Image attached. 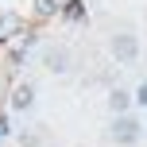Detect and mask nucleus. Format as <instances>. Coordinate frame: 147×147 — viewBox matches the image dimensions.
Wrapping results in <instances>:
<instances>
[{
  "instance_id": "nucleus-7",
  "label": "nucleus",
  "mask_w": 147,
  "mask_h": 147,
  "mask_svg": "<svg viewBox=\"0 0 147 147\" xmlns=\"http://www.w3.org/2000/svg\"><path fill=\"white\" fill-rule=\"evenodd\" d=\"M136 105H147V81H143L140 89H136Z\"/></svg>"
},
{
  "instance_id": "nucleus-3",
  "label": "nucleus",
  "mask_w": 147,
  "mask_h": 147,
  "mask_svg": "<svg viewBox=\"0 0 147 147\" xmlns=\"http://www.w3.org/2000/svg\"><path fill=\"white\" fill-rule=\"evenodd\" d=\"M132 101H136V97H132V93H124V89H112V93H109V109L116 112V116H124Z\"/></svg>"
},
{
  "instance_id": "nucleus-1",
  "label": "nucleus",
  "mask_w": 147,
  "mask_h": 147,
  "mask_svg": "<svg viewBox=\"0 0 147 147\" xmlns=\"http://www.w3.org/2000/svg\"><path fill=\"white\" fill-rule=\"evenodd\" d=\"M112 140L124 143V147H132L136 140H140V120L128 116V112H124V116H116V120H112Z\"/></svg>"
},
{
  "instance_id": "nucleus-4",
  "label": "nucleus",
  "mask_w": 147,
  "mask_h": 147,
  "mask_svg": "<svg viewBox=\"0 0 147 147\" xmlns=\"http://www.w3.org/2000/svg\"><path fill=\"white\" fill-rule=\"evenodd\" d=\"M31 101H35V89L31 85H20L12 93V109H31Z\"/></svg>"
},
{
  "instance_id": "nucleus-6",
  "label": "nucleus",
  "mask_w": 147,
  "mask_h": 147,
  "mask_svg": "<svg viewBox=\"0 0 147 147\" xmlns=\"http://www.w3.org/2000/svg\"><path fill=\"white\" fill-rule=\"evenodd\" d=\"M51 12H58V0H39V16H51Z\"/></svg>"
},
{
  "instance_id": "nucleus-2",
  "label": "nucleus",
  "mask_w": 147,
  "mask_h": 147,
  "mask_svg": "<svg viewBox=\"0 0 147 147\" xmlns=\"http://www.w3.org/2000/svg\"><path fill=\"white\" fill-rule=\"evenodd\" d=\"M112 54H116L120 62H136V54H140L136 35H116V39H112Z\"/></svg>"
},
{
  "instance_id": "nucleus-8",
  "label": "nucleus",
  "mask_w": 147,
  "mask_h": 147,
  "mask_svg": "<svg viewBox=\"0 0 147 147\" xmlns=\"http://www.w3.org/2000/svg\"><path fill=\"white\" fill-rule=\"evenodd\" d=\"M4 132H8V120H4V116H0V136H4Z\"/></svg>"
},
{
  "instance_id": "nucleus-5",
  "label": "nucleus",
  "mask_w": 147,
  "mask_h": 147,
  "mask_svg": "<svg viewBox=\"0 0 147 147\" xmlns=\"http://www.w3.org/2000/svg\"><path fill=\"white\" fill-rule=\"evenodd\" d=\"M66 51H47V70H54V74H62V70H66Z\"/></svg>"
}]
</instances>
